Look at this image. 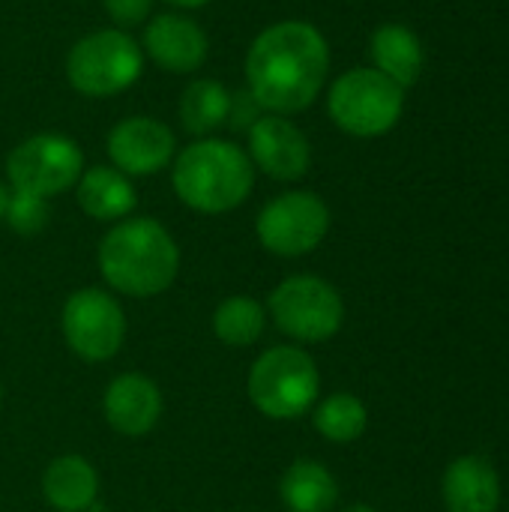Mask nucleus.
Wrapping results in <instances>:
<instances>
[{"mask_svg": "<svg viewBox=\"0 0 509 512\" xmlns=\"http://www.w3.org/2000/svg\"><path fill=\"white\" fill-rule=\"evenodd\" d=\"M330 72V45L309 21H279L255 36L246 51V90L270 114L306 111Z\"/></svg>", "mask_w": 509, "mask_h": 512, "instance_id": "nucleus-1", "label": "nucleus"}, {"mask_svg": "<svg viewBox=\"0 0 509 512\" xmlns=\"http://www.w3.org/2000/svg\"><path fill=\"white\" fill-rule=\"evenodd\" d=\"M96 261L108 288L135 300L165 294L180 273L177 240L150 216L117 222L102 237Z\"/></svg>", "mask_w": 509, "mask_h": 512, "instance_id": "nucleus-2", "label": "nucleus"}, {"mask_svg": "<svg viewBox=\"0 0 509 512\" xmlns=\"http://www.w3.org/2000/svg\"><path fill=\"white\" fill-rule=\"evenodd\" d=\"M171 186L189 210L222 216L252 195L255 165L234 141L198 138L174 159Z\"/></svg>", "mask_w": 509, "mask_h": 512, "instance_id": "nucleus-3", "label": "nucleus"}, {"mask_svg": "<svg viewBox=\"0 0 509 512\" xmlns=\"http://www.w3.org/2000/svg\"><path fill=\"white\" fill-rule=\"evenodd\" d=\"M249 402L258 414L276 423L300 420L309 414L321 393L318 363L297 345L267 348L249 369L246 378Z\"/></svg>", "mask_w": 509, "mask_h": 512, "instance_id": "nucleus-4", "label": "nucleus"}, {"mask_svg": "<svg viewBox=\"0 0 509 512\" xmlns=\"http://www.w3.org/2000/svg\"><path fill=\"white\" fill-rule=\"evenodd\" d=\"M144 69L141 45L120 27L81 36L66 54V81L87 99H108L129 90Z\"/></svg>", "mask_w": 509, "mask_h": 512, "instance_id": "nucleus-5", "label": "nucleus"}, {"mask_svg": "<svg viewBox=\"0 0 509 512\" xmlns=\"http://www.w3.org/2000/svg\"><path fill=\"white\" fill-rule=\"evenodd\" d=\"M327 111L345 135L381 138L402 120L405 90L378 69H348L330 84Z\"/></svg>", "mask_w": 509, "mask_h": 512, "instance_id": "nucleus-6", "label": "nucleus"}, {"mask_svg": "<svg viewBox=\"0 0 509 512\" xmlns=\"http://www.w3.org/2000/svg\"><path fill=\"white\" fill-rule=\"evenodd\" d=\"M270 321L294 342H327L345 324V300L321 276H288L267 297Z\"/></svg>", "mask_w": 509, "mask_h": 512, "instance_id": "nucleus-7", "label": "nucleus"}, {"mask_svg": "<svg viewBox=\"0 0 509 512\" xmlns=\"http://www.w3.org/2000/svg\"><path fill=\"white\" fill-rule=\"evenodd\" d=\"M84 174L81 147L60 132H39L24 138L6 156V180L18 192L54 198L69 192Z\"/></svg>", "mask_w": 509, "mask_h": 512, "instance_id": "nucleus-8", "label": "nucleus"}, {"mask_svg": "<svg viewBox=\"0 0 509 512\" xmlns=\"http://www.w3.org/2000/svg\"><path fill=\"white\" fill-rule=\"evenodd\" d=\"M330 231V207L321 195L294 189L267 201L255 219L258 243L279 258H303L315 252Z\"/></svg>", "mask_w": 509, "mask_h": 512, "instance_id": "nucleus-9", "label": "nucleus"}, {"mask_svg": "<svg viewBox=\"0 0 509 512\" xmlns=\"http://www.w3.org/2000/svg\"><path fill=\"white\" fill-rule=\"evenodd\" d=\"M60 327L69 351L84 363H108L126 342V312L102 288L72 291L63 303Z\"/></svg>", "mask_w": 509, "mask_h": 512, "instance_id": "nucleus-10", "label": "nucleus"}, {"mask_svg": "<svg viewBox=\"0 0 509 512\" xmlns=\"http://www.w3.org/2000/svg\"><path fill=\"white\" fill-rule=\"evenodd\" d=\"M255 168H261L267 177L279 183L300 180L312 165V147L309 138L297 123H291L282 114H261L249 126V153Z\"/></svg>", "mask_w": 509, "mask_h": 512, "instance_id": "nucleus-11", "label": "nucleus"}, {"mask_svg": "<svg viewBox=\"0 0 509 512\" xmlns=\"http://www.w3.org/2000/svg\"><path fill=\"white\" fill-rule=\"evenodd\" d=\"M108 159L126 177L159 174L171 165L177 141L171 126L156 117H126L108 132Z\"/></svg>", "mask_w": 509, "mask_h": 512, "instance_id": "nucleus-12", "label": "nucleus"}, {"mask_svg": "<svg viewBox=\"0 0 509 512\" xmlns=\"http://www.w3.org/2000/svg\"><path fill=\"white\" fill-rule=\"evenodd\" d=\"M141 51L159 69L174 72V75H189L204 66V60L210 54V39L195 18L165 12V15H156L144 27Z\"/></svg>", "mask_w": 509, "mask_h": 512, "instance_id": "nucleus-13", "label": "nucleus"}, {"mask_svg": "<svg viewBox=\"0 0 509 512\" xmlns=\"http://www.w3.org/2000/svg\"><path fill=\"white\" fill-rule=\"evenodd\" d=\"M162 390L153 378L141 372L117 375L102 396L105 423L123 438H144L156 429L162 417Z\"/></svg>", "mask_w": 509, "mask_h": 512, "instance_id": "nucleus-14", "label": "nucleus"}, {"mask_svg": "<svg viewBox=\"0 0 509 512\" xmlns=\"http://www.w3.org/2000/svg\"><path fill=\"white\" fill-rule=\"evenodd\" d=\"M447 512H498L501 477L486 456L468 453L450 462L441 480Z\"/></svg>", "mask_w": 509, "mask_h": 512, "instance_id": "nucleus-15", "label": "nucleus"}, {"mask_svg": "<svg viewBox=\"0 0 509 512\" xmlns=\"http://www.w3.org/2000/svg\"><path fill=\"white\" fill-rule=\"evenodd\" d=\"M42 498L57 512H90L99 498V474L84 456H57L42 471Z\"/></svg>", "mask_w": 509, "mask_h": 512, "instance_id": "nucleus-16", "label": "nucleus"}, {"mask_svg": "<svg viewBox=\"0 0 509 512\" xmlns=\"http://www.w3.org/2000/svg\"><path fill=\"white\" fill-rule=\"evenodd\" d=\"M78 207L96 222H123L138 204V192L132 180L114 165L87 168L75 183Z\"/></svg>", "mask_w": 509, "mask_h": 512, "instance_id": "nucleus-17", "label": "nucleus"}, {"mask_svg": "<svg viewBox=\"0 0 509 512\" xmlns=\"http://www.w3.org/2000/svg\"><path fill=\"white\" fill-rule=\"evenodd\" d=\"M369 54L375 63L372 69L396 81L402 90L417 84L423 75V63H426L423 42L405 24H381L369 39Z\"/></svg>", "mask_w": 509, "mask_h": 512, "instance_id": "nucleus-18", "label": "nucleus"}, {"mask_svg": "<svg viewBox=\"0 0 509 512\" xmlns=\"http://www.w3.org/2000/svg\"><path fill=\"white\" fill-rule=\"evenodd\" d=\"M279 498L288 512H333L339 504V483L321 462L297 459L279 480Z\"/></svg>", "mask_w": 509, "mask_h": 512, "instance_id": "nucleus-19", "label": "nucleus"}, {"mask_svg": "<svg viewBox=\"0 0 509 512\" xmlns=\"http://www.w3.org/2000/svg\"><path fill=\"white\" fill-rule=\"evenodd\" d=\"M228 111H231V90L222 81L198 78L183 90L180 120L189 135L210 138L213 129L228 123Z\"/></svg>", "mask_w": 509, "mask_h": 512, "instance_id": "nucleus-20", "label": "nucleus"}, {"mask_svg": "<svg viewBox=\"0 0 509 512\" xmlns=\"http://www.w3.org/2000/svg\"><path fill=\"white\" fill-rule=\"evenodd\" d=\"M267 306L249 294H234L222 300L213 312V333L228 348H249L264 336Z\"/></svg>", "mask_w": 509, "mask_h": 512, "instance_id": "nucleus-21", "label": "nucleus"}, {"mask_svg": "<svg viewBox=\"0 0 509 512\" xmlns=\"http://www.w3.org/2000/svg\"><path fill=\"white\" fill-rule=\"evenodd\" d=\"M315 432L330 444H354L369 426V411L354 393H333L312 408Z\"/></svg>", "mask_w": 509, "mask_h": 512, "instance_id": "nucleus-22", "label": "nucleus"}, {"mask_svg": "<svg viewBox=\"0 0 509 512\" xmlns=\"http://www.w3.org/2000/svg\"><path fill=\"white\" fill-rule=\"evenodd\" d=\"M9 228L21 237H36L45 225H48V198L30 195V192H9V204H6V216Z\"/></svg>", "mask_w": 509, "mask_h": 512, "instance_id": "nucleus-23", "label": "nucleus"}, {"mask_svg": "<svg viewBox=\"0 0 509 512\" xmlns=\"http://www.w3.org/2000/svg\"><path fill=\"white\" fill-rule=\"evenodd\" d=\"M153 9V0H105V12L111 15L114 24L123 27H135L141 24Z\"/></svg>", "mask_w": 509, "mask_h": 512, "instance_id": "nucleus-24", "label": "nucleus"}, {"mask_svg": "<svg viewBox=\"0 0 509 512\" xmlns=\"http://www.w3.org/2000/svg\"><path fill=\"white\" fill-rule=\"evenodd\" d=\"M165 3L180 6V9H198V6H204V3H210V0H165Z\"/></svg>", "mask_w": 509, "mask_h": 512, "instance_id": "nucleus-25", "label": "nucleus"}, {"mask_svg": "<svg viewBox=\"0 0 509 512\" xmlns=\"http://www.w3.org/2000/svg\"><path fill=\"white\" fill-rule=\"evenodd\" d=\"M6 204H9V189L0 183V222H3V216H6Z\"/></svg>", "mask_w": 509, "mask_h": 512, "instance_id": "nucleus-26", "label": "nucleus"}, {"mask_svg": "<svg viewBox=\"0 0 509 512\" xmlns=\"http://www.w3.org/2000/svg\"><path fill=\"white\" fill-rule=\"evenodd\" d=\"M342 512H378L375 507H369V504H351V507H345Z\"/></svg>", "mask_w": 509, "mask_h": 512, "instance_id": "nucleus-27", "label": "nucleus"}, {"mask_svg": "<svg viewBox=\"0 0 509 512\" xmlns=\"http://www.w3.org/2000/svg\"><path fill=\"white\" fill-rule=\"evenodd\" d=\"M0 399H3V390H0Z\"/></svg>", "mask_w": 509, "mask_h": 512, "instance_id": "nucleus-28", "label": "nucleus"}]
</instances>
